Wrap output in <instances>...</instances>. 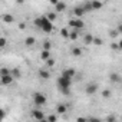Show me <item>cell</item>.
I'll return each instance as SVG.
<instances>
[{"label":"cell","mask_w":122,"mask_h":122,"mask_svg":"<svg viewBox=\"0 0 122 122\" xmlns=\"http://www.w3.org/2000/svg\"><path fill=\"white\" fill-rule=\"evenodd\" d=\"M62 76H65V78H69V79H73V78L76 76V71H75V69H72V68L63 69V72H62Z\"/></svg>","instance_id":"obj_7"},{"label":"cell","mask_w":122,"mask_h":122,"mask_svg":"<svg viewBox=\"0 0 122 122\" xmlns=\"http://www.w3.org/2000/svg\"><path fill=\"white\" fill-rule=\"evenodd\" d=\"M35 42H36V39H35L33 36H29V37L25 39V45H26V46H33Z\"/></svg>","instance_id":"obj_19"},{"label":"cell","mask_w":122,"mask_h":122,"mask_svg":"<svg viewBox=\"0 0 122 122\" xmlns=\"http://www.w3.org/2000/svg\"><path fill=\"white\" fill-rule=\"evenodd\" d=\"M2 20H3L5 23H13L15 17H13L12 15H7V13H6V15H3V16H2Z\"/></svg>","instance_id":"obj_17"},{"label":"cell","mask_w":122,"mask_h":122,"mask_svg":"<svg viewBox=\"0 0 122 122\" xmlns=\"http://www.w3.org/2000/svg\"><path fill=\"white\" fill-rule=\"evenodd\" d=\"M13 81H15V78H13L10 73H9V75H3V76H0V83L5 85V86L12 85V83H13Z\"/></svg>","instance_id":"obj_6"},{"label":"cell","mask_w":122,"mask_h":122,"mask_svg":"<svg viewBox=\"0 0 122 122\" xmlns=\"http://www.w3.org/2000/svg\"><path fill=\"white\" fill-rule=\"evenodd\" d=\"M102 96H103L105 99L111 98V96H112V92H111V89H105V91H102Z\"/></svg>","instance_id":"obj_24"},{"label":"cell","mask_w":122,"mask_h":122,"mask_svg":"<svg viewBox=\"0 0 122 122\" xmlns=\"http://www.w3.org/2000/svg\"><path fill=\"white\" fill-rule=\"evenodd\" d=\"M72 55L73 56H81L82 55V49L81 47H73L72 49Z\"/></svg>","instance_id":"obj_23"},{"label":"cell","mask_w":122,"mask_h":122,"mask_svg":"<svg viewBox=\"0 0 122 122\" xmlns=\"http://www.w3.org/2000/svg\"><path fill=\"white\" fill-rule=\"evenodd\" d=\"M47 57H50V50H47V49H42V52H40V59L45 62Z\"/></svg>","instance_id":"obj_14"},{"label":"cell","mask_w":122,"mask_h":122,"mask_svg":"<svg viewBox=\"0 0 122 122\" xmlns=\"http://www.w3.org/2000/svg\"><path fill=\"white\" fill-rule=\"evenodd\" d=\"M16 3H17V5H23V3H25V0H16Z\"/></svg>","instance_id":"obj_35"},{"label":"cell","mask_w":122,"mask_h":122,"mask_svg":"<svg viewBox=\"0 0 122 122\" xmlns=\"http://www.w3.org/2000/svg\"><path fill=\"white\" fill-rule=\"evenodd\" d=\"M9 73H10V69H7V68H0V76L9 75Z\"/></svg>","instance_id":"obj_27"},{"label":"cell","mask_w":122,"mask_h":122,"mask_svg":"<svg viewBox=\"0 0 122 122\" xmlns=\"http://www.w3.org/2000/svg\"><path fill=\"white\" fill-rule=\"evenodd\" d=\"M55 10H56V13H60V12H65V9H66V3L65 2H57L55 6Z\"/></svg>","instance_id":"obj_9"},{"label":"cell","mask_w":122,"mask_h":122,"mask_svg":"<svg viewBox=\"0 0 122 122\" xmlns=\"http://www.w3.org/2000/svg\"><path fill=\"white\" fill-rule=\"evenodd\" d=\"M102 6H103V3L99 2V0H92V2H91L92 10H99V9H102Z\"/></svg>","instance_id":"obj_10"},{"label":"cell","mask_w":122,"mask_h":122,"mask_svg":"<svg viewBox=\"0 0 122 122\" xmlns=\"http://www.w3.org/2000/svg\"><path fill=\"white\" fill-rule=\"evenodd\" d=\"M49 2H50V3H52V5H53V6H55V5H56V3H57V2H59V0H49Z\"/></svg>","instance_id":"obj_34"},{"label":"cell","mask_w":122,"mask_h":122,"mask_svg":"<svg viewBox=\"0 0 122 122\" xmlns=\"http://www.w3.org/2000/svg\"><path fill=\"white\" fill-rule=\"evenodd\" d=\"M60 36H62V37H65V39H68L69 37V30L68 29H60Z\"/></svg>","instance_id":"obj_25"},{"label":"cell","mask_w":122,"mask_h":122,"mask_svg":"<svg viewBox=\"0 0 122 122\" xmlns=\"http://www.w3.org/2000/svg\"><path fill=\"white\" fill-rule=\"evenodd\" d=\"M102 43H103V40L101 37H93V40H92V45H96V46H101Z\"/></svg>","instance_id":"obj_26"},{"label":"cell","mask_w":122,"mask_h":122,"mask_svg":"<svg viewBox=\"0 0 122 122\" xmlns=\"http://www.w3.org/2000/svg\"><path fill=\"white\" fill-rule=\"evenodd\" d=\"M66 111H68V106H66L65 103H59V105L56 106V112H57L59 115H63Z\"/></svg>","instance_id":"obj_12"},{"label":"cell","mask_w":122,"mask_h":122,"mask_svg":"<svg viewBox=\"0 0 122 122\" xmlns=\"http://www.w3.org/2000/svg\"><path fill=\"white\" fill-rule=\"evenodd\" d=\"M79 30H75V29H72V30H69V37L68 39H71V40H76L78 37H79V33H78Z\"/></svg>","instance_id":"obj_15"},{"label":"cell","mask_w":122,"mask_h":122,"mask_svg":"<svg viewBox=\"0 0 122 122\" xmlns=\"http://www.w3.org/2000/svg\"><path fill=\"white\" fill-rule=\"evenodd\" d=\"M109 79H111V82H113V83H119L121 82V75L119 73H111V76H109Z\"/></svg>","instance_id":"obj_13"},{"label":"cell","mask_w":122,"mask_h":122,"mask_svg":"<svg viewBox=\"0 0 122 122\" xmlns=\"http://www.w3.org/2000/svg\"><path fill=\"white\" fill-rule=\"evenodd\" d=\"M82 7H83V10H85V12H91V10H92V7H91V2H89V3H85Z\"/></svg>","instance_id":"obj_29"},{"label":"cell","mask_w":122,"mask_h":122,"mask_svg":"<svg viewBox=\"0 0 122 122\" xmlns=\"http://www.w3.org/2000/svg\"><path fill=\"white\" fill-rule=\"evenodd\" d=\"M85 13H86V12L83 10V7H82V6H78V7H75V9H73V15H75L76 17H82Z\"/></svg>","instance_id":"obj_11"},{"label":"cell","mask_w":122,"mask_h":122,"mask_svg":"<svg viewBox=\"0 0 122 122\" xmlns=\"http://www.w3.org/2000/svg\"><path fill=\"white\" fill-rule=\"evenodd\" d=\"M98 83H95V82H92V83H88L86 85V88H85V92H86V95H93V93H96L98 92Z\"/></svg>","instance_id":"obj_5"},{"label":"cell","mask_w":122,"mask_h":122,"mask_svg":"<svg viewBox=\"0 0 122 122\" xmlns=\"http://www.w3.org/2000/svg\"><path fill=\"white\" fill-rule=\"evenodd\" d=\"M46 119H47L49 122H55V121H57V116H56V115H49Z\"/></svg>","instance_id":"obj_31"},{"label":"cell","mask_w":122,"mask_h":122,"mask_svg":"<svg viewBox=\"0 0 122 122\" xmlns=\"http://www.w3.org/2000/svg\"><path fill=\"white\" fill-rule=\"evenodd\" d=\"M39 76H40L42 79H49V78H50V72L46 71V69H40V71H39Z\"/></svg>","instance_id":"obj_16"},{"label":"cell","mask_w":122,"mask_h":122,"mask_svg":"<svg viewBox=\"0 0 122 122\" xmlns=\"http://www.w3.org/2000/svg\"><path fill=\"white\" fill-rule=\"evenodd\" d=\"M72 81H73V79L65 78V76H62V75H60V76L57 78V82H56V85H57V89L60 91V93H63L65 96H69V95H71V86H72Z\"/></svg>","instance_id":"obj_2"},{"label":"cell","mask_w":122,"mask_h":122,"mask_svg":"<svg viewBox=\"0 0 122 122\" xmlns=\"http://www.w3.org/2000/svg\"><path fill=\"white\" fill-rule=\"evenodd\" d=\"M32 116H33V119H36V121H43V119H46L43 111H39V109L32 111Z\"/></svg>","instance_id":"obj_8"},{"label":"cell","mask_w":122,"mask_h":122,"mask_svg":"<svg viewBox=\"0 0 122 122\" xmlns=\"http://www.w3.org/2000/svg\"><path fill=\"white\" fill-rule=\"evenodd\" d=\"M35 26L39 27L40 30H43L45 33H52V32L55 30L53 23H52L46 16H37V17L35 19Z\"/></svg>","instance_id":"obj_1"},{"label":"cell","mask_w":122,"mask_h":122,"mask_svg":"<svg viewBox=\"0 0 122 122\" xmlns=\"http://www.w3.org/2000/svg\"><path fill=\"white\" fill-rule=\"evenodd\" d=\"M45 62H46V66H47V68H53V66H55V63H56V60H55L53 57H47Z\"/></svg>","instance_id":"obj_20"},{"label":"cell","mask_w":122,"mask_h":122,"mask_svg":"<svg viewBox=\"0 0 122 122\" xmlns=\"http://www.w3.org/2000/svg\"><path fill=\"white\" fill-rule=\"evenodd\" d=\"M50 47H52V43H50L49 40H45V43H43V49H47V50H50Z\"/></svg>","instance_id":"obj_30"},{"label":"cell","mask_w":122,"mask_h":122,"mask_svg":"<svg viewBox=\"0 0 122 122\" xmlns=\"http://www.w3.org/2000/svg\"><path fill=\"white\" fill-rule=\"evenodd\" d=\"M7 45V39L6 37H0V49H3Z\"/></svg>","instance_id":"obj_28"},{"label":"cell","mask_w":122,"mask_h":122,"mask_svg":"<svg viewBox=\"0 0 122 122\" xmlns=\"http://www.w3.org/2000/svg\"><path fill=\"white\" fill-rule=\"evenodd\" d=\"M118 35H119V32H118V30H113V32H111V33H109V36H111V37H116Z\"/></svg>","instance_id":"obj_33"},{"label":"cell","mask_w":122,"mask_h":122,"mask_svg":"<svg viewBox=\"0 0 122 122\" xmlns=\"http://www.w3.org/2000/svg\"><path fill=\"white\" fill-rule=\"evenodd\" d=\"M69 26L72 29H75V30H82L85 27V23H83V20L81 17H75V19H71L69 20Z\"/></svg>","instance_id":"obj_4"},{"label":"cell","mask_w":122,"mask_h":122,"mask_svg":"<svg viewBox=\"0 0 122 122\" xmlns=\"http://www.w3.org/2000/svg\"><path fill=\"white\" fill-rule=\"evenodd\" d=\"M10 75H12L15 79H19V78L22 76V72H20L17 68H15V69H12V71H10Z\"/></svg>","instance_id":"obj_18"},{"label":"cell","mask_w":122,"mask_h":122,"mask_svg":"<svg viewBox=\"0 0 122 122\" xmlns=\"http://www.w3.org/2000/svg\"><path fill=\"white\" fill-rule=\"evenodd\" d=\"M46 17H47L50 22H55V20L57 19V13H53V12H50V13H47V15H46Z\"/></svg>","instance_id":"obj_22"},{"label":"cell","mask_w":122,"mask_h":122,"mask_svg":"<svg viewBox=\"0 0 122 122\" xmlns=\"http://www.w3.org/2000/svg\"><path fill=\"white\" fill-rule=\"evenodd\" d=\"M5 116H6V112H5L3 109H0V121H3V119H5Z\"/></svg>","instance_id":"obj_32"},{"label":"cell","mask_w":122,"mask_h":122,"mask_svg":"<svg viewBox=\"0 0 122 122\" xmlns=\"http://www.w3.org/2000/svg\"><path fill=\"white\" fill-rule=\"evenodd\" d=\"M92 40H93V36L92 35H85V37H83V42H85V45H92Z\"/></svg>","instance_id":"obj_21"},{"label":"cell","mask_w":122,"mask_h":122,"mask_svg":"<svg viewBox=\"0 0 122 122\" xmlns=\"http://www.w3.org/2000/svg\"><path fill=\"white\" fill-rule=\"evenodd\" d=\"M32 99H33V103L36 105V106H43L45 103H46V95L45 93H42V92H35L33 93V96H32Z\"/></svg>","instance_id":"obj_3"}]
</instances>
